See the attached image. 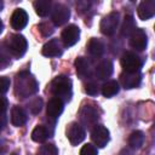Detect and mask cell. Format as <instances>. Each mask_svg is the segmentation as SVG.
Instances as JSON below:
<instances>
[{"label": "cell", "mask_w": 155, "mask_h": 155, "mask_svg": "<svg viewBox=\"0 0 155 155\" xmlns=\"http://www.w3.org/2000/svg\"><path fill=\"white\" fill-rule=\"evenodd\" d=\"M11 155H17V154H11Z\"/></svg>", "instance_id": "36"}, {"label": "cell", "mask_w": 155, "mask_h": 155, "mask_svg": "<svg viewBox=\"0 0 155 155\" xmlns=\"http://www.w3.org/2000/svg\"><path fill=\"white\" fill-rule=\"evenodd\" d=\"M63 111V102L59 98L53 97L48 103H47V108H46V113L47 116L50 119H57Z\"/></svg>", "instance_id": "17"}, {"label": "cell", "mask_w": 155, "mask_h": 155, "mask_svg": "<svg viewBox=\"0 0 155 155\" xmlns=\"http://www.w3.org/2000/svg\"><path fill=\"white\" fill-rule=\"evenodd\" d=\"M25 121H27V114L23 110V108L15 105L11 110V122L13 124V126L21 127L25 124Z\"/></svg>", "instance_id": "19"}, {"label": "cell", "mask_w": 155, "mask_h": 155, "mask_svg": "<svg viewBox=\"0 0 155 155\" xmlns=\"http://www.w3.org/2000/svg\"><path fill=\"white\" fill-rule=\"evenodd\" d=\"M121 67L125 73H137L142 67V61L136 53L125 52L121 57Z\"/></svg>", "instance_id": "5"}, {"label": "cell", "mask_w": 155, "mask_h": 155, "mask_svg": "<svg viewBox=\"0 0 155 155\" xmlns=\"http://www.w3.org/2000/svg\"><path fill=\"white\" fill-rule=\"evenodd\" d=\"M87 50H88L90 54H92L94 57H99L104 52V44L99 39L92 38L87 44Z\"/></svg>", "instance_id": "20"}, {"label": "cell", "mask_w": 155, "mask_h": 155, "mask_svg": "<svg viewBox=\"0 0 155 155\" xmlns=\"http://www.w3.org/2000/svg\"><path fill=\"white\" fill-rule=\"evenodd\" d=\"M75 69H76V75L80 79L90 78L91 76V64L85 57H79L75 59Z\"/></svg>", "instance_id": "16"}, {"label": "cell", "mask_w": 155, "mask_h": 155, "mask_svg": "<svg viewBox=\"0 0 155 155\" xmlns=\"http://www.w3.org/2000/svg\"><path fill=\"white\" fill-rule=\"evenodd\" d=\"M70 17V10L64 4H56L52 10V22L54 25L59 27L68 22Z\"/></svg>", "instance_id": "8"}, {"label": "cell", "mask_w": 155, "mask_h": 155, "mask_svg": "<svg viewBox=\"0 0 155 155\" xmlns=\"http://www.w3.org/2000/svg\"><path fill=\"white\" fill-rule=\"evenodd\" d=\"M2 126H4V119L0 116V130L2 128Z\"/></svg>", "instance_id": "33"}, {"label": "cell", "mask_w": 155, "mask_h": 155, "mask_svg": "<svg viewBox=\"0 0 155 155\" xmlns=\"http://www.w3.org/2000/svg\"><path fill=\"white\" fill-rule=\"evenodd\" d=\"M15 91L16 94H18L22 98L29 97L30 94H34L38 91V82L28 71H22L16 76Z\"/></svg>", "instance_id": "1"}, {"label": "cell", "mask_w": 155, "mask_h": 155, "mask_svg": "<svg viewBox=\"0 0 155 155\" xmlns=\"http://www.w3.org/2000/svg\"><path fill=\"white\" fill-rule=\"evenodd\" d=\"M137 13H138V17L143 21H147V19L151 18L155 15V1L154 0L142 1L138 5Z\"/></svg>", "instance_id": "13"}, {"label": "cell", "mask_w": 155, "mask_h": 155, "mask_svg": "<svg viewBox=\"0 0 155 155\" xmlns=\"http://www.w3.org/2000/svg\"><path fill=\"white\" fill-rule=\"evenodd\" d=\"M10 88V79L6 76H0V94H4Z\"/></svg>", "instance_id": "30"}, {"label": "cell", "mask_w": 155, "mask_h": 155, "mask_svg": "<svg viewBox=\"0 0 155 155\" xmlns=\"http://www.w3.org/2000/svg\"><path fill=\"white\" fill-rule=\"evenodd\" d=\"M144 143V133L142 131H133L128 137V145L132 149H139Z\"/></svg>", "instance_id": "23"}, {"label": "cell", "mask_w": 155, "mask_h": 155, "mask_svg": "<svg viewBox=\"0 0 155 155\" xmlns=\"http://www.w3.org/2000/svg\"><path fill=\"white\" fill-rule=\"evenodd\" d=\"M51 1L50 0H36L34 2V10L38 16L45 17L51 12Z\"/></svg>", "instance_id": "21"}, {"label": "cell", "mask_w": 155, "mask_h": 155, "mask_svg": "<svg viewBox=\"0 0 155 155\" xmlns=\"http://www.w3.org/2000/svg\"><path fill=\"white\" fill-rule=\"evenodd\" d=\"M91 138H92V142L98 148H104L110 139L109 130L103 125H97L91 132Z\"/></svg>", "instance_id": "7"}, {"label": "cell", "mask_w": 155, "mask_h": 155, "mask_svg": "<svg viewBox=\"0 0 155 155\" xmlns=\"http://www.w3.org/2000/svg\"><path fill=\"white\" fill-rule=\"evenodd\" d=\"M85 91L87 94L90 96H96L98 93V85L96 82H88L86 86H85Z\"/></svg>", "instance_id": "31"}, {"label": "cell", "mask_w": 155, "mask_h": 155, "mask_svg": "<svg viewBox=\"0 0 155 155\" xmlns=\"http://www.w3.org/2000/svg\"><path fill=\"white\" fill-rule=\"evenodd\" d=\"M119 90H120V86H119V82L116 80L107 81L102 86V93L104 97H113L119 92Z\"/></svg>", "instance_id": "22"}, {"label": "cell", "mask_w": 155, "mask_h": 155, "mask_svg": "<svg viewBox=\"0 0 155 155\" xmlns=\"http://www.w3.org/2000/svg\"><path fill=\"white\" fill-rule=\"evenodd\" d=\"M47 137H48V131H47L46 127H44V126H41V125L36 126V127L33 130V132H31V139H33L34 142H36V143H42V142H45Z\"/></svg>", "instance_id": "24"}, {"label": "cell", "mask_w": 155, "mask_h": 155, "mask_svg": "<svg viewBox=\"0 0 155 155\" xmlns=\"http://www.w3.org/2000/svg\"><path fill=\"white\" fill-rule=\"evenodd\" d=\"M67 138L71 145H78L85 139V130L78 122H70L67 127Z\"/></svg>", "instance_id": "6"}, {"label": "cell", "mask_w": 155, "mask_h": 155, "mask_svg": "<svg viewBox=\"0 0 155 155\" xmlns=\"http://www.w3.org/2000/svg\"><path fill=\"white\" fill-rule=\"evenodd\" d=\"M80 121L84 126L86 127H91L94 126L98 119V113L94 107L92 105H84L80 110Z\"/></svg>", "instance_id": "10"}, {"label": "cell", "mask_w": 155, "mask_h": 155, "mask_svg": "<svg viewBox=\"0 0 155 155\" xmlns=\"http://www.w3.org/2000/svg\"><path fill=\"white\" fill-rule=\"evenodd\" d=\"M79 38H80V29L75 24H70L65 27L62 31V41L65 47H70L75 45L79 41Z\"/></svg>", "instance_id": "9"}, {"label": "cell", "mask_w": 155, "mask_h": 155, "mask_svg": "<svg viewBox=\"0 0 155 155\" xmlns=\"http://www.w3.org/2000/svg\"><path fill=\"white\" fill-rule=\"evenodd\" d=\"M28 23V15L24 10L22 8H17L13 11L12 16H11V27L15 30H21L23 29Z\"/></svg>", "instance_id": "14"}, {"label": "cell", "mask_w": 155, "mask_h": 155, "mask_svg": "<svg viewBox=\"0 0 155 155\" xmlns=\"http://www.w3.org/2000/svg\"><path fill=\"white\" fill-rule=\"evenodd\" d=\"M119 19H120V13L116 12V11L110 12L109 15H107L101 21V24H99L101 31L104 35H108V36L113 35L116 31V28H117V24H119Z\"/></svg>", "instance_id": "4"}, {"label": "cell", "mask_w": 155, "mask_h": 155, "mask_svg": "<svg viewBox=\"0 0 155 155\" xmlns=\"http://www.w3.org/2000/svg\"><path fill=\"white\" fill-rule=\"evenodd\" d=\"M140 80H142V76L139 74V71L137 73H122L120 75V82L124 88H134V87H138L139 84H140Z\"/></svg>", "instance_id": "12"}, {"label": "cell", "mask_w": 155, "mask_h": 155, "mask_svg": "<svg viewBox=\"0 0 155 155\" xmlns=\"http://www.w3.org/2000/svg\"><path fill=\"white\" fill-rule=\"evenodd\" d=\"M27 39L21 34H13L7 40V50L16 58H21L27 52Z\"/></svg>", "instance_id": "3"}, {"label": "cell", "mask_w": 155, "mask_h": 155, "mask_svg": "<svg viewBox=\"0 0 155 155\" xmlns=\"http://www.w3.org/2000/svg\"><path fill=\"white\" fill-rule=\"evenodd\" d=\"M7 109V99L4 97H0V114L2 115Z\"/></svg>", "instance_id": "32"}, {"label": "cell", "mask_w": 155, "mask_h": 155, "mask_svg": "<svg viewBox=\"0 0 155 155\" xmlns=\"http://www.w3.org/2000/svg\"><path fill=\"white\" fill-rule=\"evenodd\" d=\"M51 92L56 98H59L62 102H69L73 94L71 80L64 75L54 78L51 82Z\"/></svg>", "instance_id": "2"}, {"label": "cell", "mask_w": 155, "mask_h": 155, "mask_svg": "<svg viewBox=\"0 0 155 155\" xmlns=\"http://www.w3.org/2000/svg\"><path fill=\"white\" fill-rule=\"evenodd\" d=\"M113 74V63L109 59L102 61L96 68V75L99 80H105Z\"/></svg>", "instance_id": "18"}, {"label": "cell", "mask_w": 155, "mask_h": 155, "mask_svg": "<svg viewBox=\"0 0 155 155\" xmlns=\"http://www.w3.org/2000/svg\"><path fill=\"white\" fill-rule=\"evenodd\" d=\"M136 29V24H134V19L131 15H127L125 16L124 18V23H122V27H121V34L124 36H127V35H131L132 31Z\"/></svg>", "instance_id": "25"}, {"label": "cell", "mask_w": 155, "mask_h": 155, "mask_svg": "<svg viewBox=\"0 0 155 155\" xmlns=\"http://www.w3.org/2000/svg\"><path fill=\"white\" fill-rule=\"evenodd\" d=\"M38 155H58V150L53 144H45L40 148Z\"/></svg>", "instance_id": "26"}, {"label": "cell", "mask_w": 155, "mask_h": 155, "mask_svg": "<svg viewBox=\"0 0 155 155\" xmlns=\"http://www.w3.org/2000/svg\"><path fill=\"white\" fill-rule=\"evenodd\" d=\"M80 155H98L97 153V148L90 143L85 144L81 149H80Z\"/></svg>", "instance_id": "27"}, {"label": "cell", "mask_w": 155, "mask_h": 155, "mask_svg": "<svg viewBox=\"0 0 155 155\" xmlns=\"http://www.w3.org/2000/svg\"><path fill=\"white\" fill-rule=\"evenodd\" d=\"M41 107H42V101H41L40 98H35V99L31 101L30 104H29L30 111H31L33 114H38V113H40Z\"/></svg>", "instance_id": "29"}, {"label": "cell", "mask_w": 155, "mask_h": 155, "mask_svg": "<svg viewBox=\"0 0 155 155\" xmlns=\"http://www.w3.org/2000/svg\"><path fill=\"white\" fill-rule=\"evenodd\" d=\"M2 28H4V24H2V22H1V19H0V33L2 31Z\"/></svg>", "instance_id": "34"}, {"label": "cell", "mask_w": 155, "mask_h": 155, "mask_svg": "<svg viewBox=\"0 0 155 155\" xmlns=\"http://www.w3.org/2000/svg\"><path fill=\"white\" fill-rule=\"evenodd\" d=\"M39 30L44 36H48V35H51L53 33V25L47 23V22H45V23H41L39 25Z\"/></svg>", "instance_id": "28"}, {"label": "cell", "mask_w": 155, "mask_h": 155, "mask_svg": "<svg viewBox=\"0 0 155 155\" xmlns=\"http://www.w3.org/2000/svg\"><path fill=\"white\" fill-rule=\"evenodd\" d=\"M147 44H148V36L145 31L142 28H136L131 34L130 45L137 51H143L145 50Z\"/></svg>", "instance_id": "11"}, {"label": "cell", "mask_w": 155, "mask_h": 155, "mask_svg": "<svg viewBox=\"0 0 155 155\" xmlns=\"http://www.w3.org/2000/svg\"><path fill=\"white\" fill-rule=\"evenodd\" d=\"M62 52H63V50H62V46H61V42L58 41V39L50 40L48 42H46L42 46V50H41V53L45 57H58L62 54Z\"/></svg>", "instance_id": "15"}, {"label": "cell", "mask_w": 155, "mask_h": 155, "mask_svg": "<svg viewBox=\"0 0 155 155\" xmlns=\"http://www.w3.org/2000/svg\"><path fill=\"white\" fill-rule=\"evenodd\" d=\"M1 8H2V2L0 1V10H1Z\"/></svg>", "instance_id": "35"}]
</instances>
